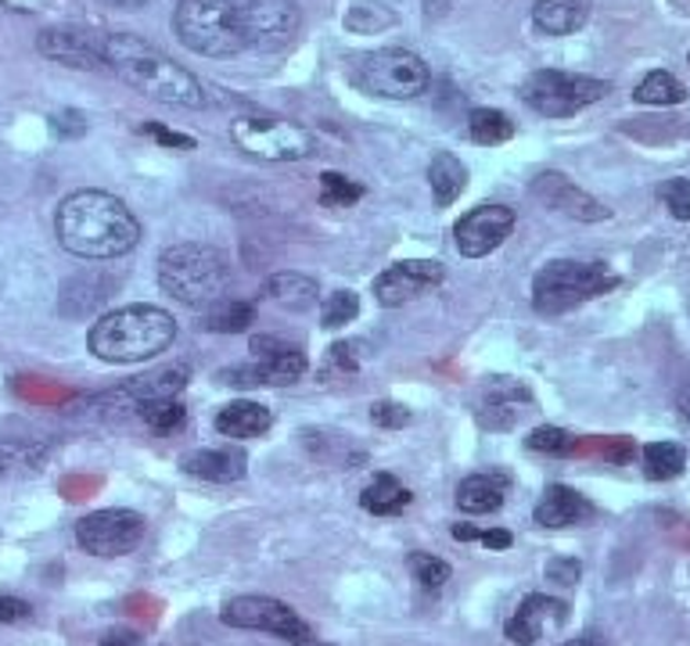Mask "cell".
I'll use <instances>...</instances> for the list:
<instances>
[{
    "mask_svg": "<svg viewBox=\"0 0 690 646\" xmlns=\"http://www.w3.org/2000/svg\"><path fill=\"white\" fill-rule=\"evenodd\" d=\"M410 489L396 474H377L368 489L360 492V506L374 517H396L410 506Z\"/></svg>",
    "mask_w": 690,
    "mask_h": 646,
    "instance_id": "obj_27",
    "label": "cell"
},
{
    "mask_svg": "<svg viewBox=\"0 0 690 646\" xmlns=\"http://www.w3.org/2000/svg\"><path fill=\"white\" fill-rule=\"evenodd\" d=\"M593 511H590V503L579 496L576 489H568V485H550L544 492V500L536 503V525H544V528H572L579 525V521H587Z\"/></svg>",
    "mask_w": 690,
    "mask_h": 646,
    "instance_id": "obj_21",
    "label": "cell"
},
{
    "mask_svg": "<svg viewBox=\"0 0 690 646\" xmlns=\"http://www.w3.org/2000/svg\"><path fill=\"white\" fill-rule=\"evenodd\" d=\"M342 366V370H357L360 363H357V355H353V346H335V349H328V366Z\"/></svg>",
    "mask_w": 690,
    "mask_h": 646,
    "instance_id": "obj_46",
    "label": "cell"
},
{
    "mask_svg": "<svg viewBox=\"0 0 690 646\" xmlns=\"http://www.w3.org/2000/svg\"><path fill=\"white\" fill-rule=\"evenodd\" d=\"M263 295L270 302H277L281 309L306 313V309H314L317 302H320V287H317L314 277H303V273L281 270V273H274V277L263 284Z\"/></svg>",
    "mask_w": 690,
    "mask_h": 646,
    "instance_id": "obj_26",
    "label": "cell"
},
{
    "mask_svg": "<svg viewBox=\"0 0 690 646\" xmlns=\"http://www.w3.org/2000/svg\"><path fill=\"white\" fill-rule=\"evenodd\" d=\"M144 539V517L127 506H108L94 511L76 525V543L90 557H123Z\"/></svg>",
    "mask_w": 690,
    "mask_h": 646,
    "instance_id": "obj_13",
    "label": "cell"
},
{
    "mask_svg": "<svg viewBox=\"0 0 690 646\" xmlns=\"http://www.w3.org/2000/svg\"><path fill=\"white\" fill-rule=\"evenodd\" d=\"M155 277L162 292L169 298H177L180 306L209 309L212 302L223 298L230 270H227V255L220 249L201 244V241H180V244H169V249L158 255Z\"/></svg>",
    "mask_w": 690,
    "mask_h": 646,
    "instance_id": "obj_4",
    "label": "cell"
},
{
    "mask_svg": "<svg viewBox=\"0 0 690 646\" xmlns=\"http://www.w3.org/2000/svg\"><path fill=\"white\" fill-rule=\"evenodd\" d=\"M407 568H410L414 579L428 589V593H436V589H442L446 582H450V574H453V571H450V563H446L442 557H436V554H421V549L407 557Z\"/></svg>",
    "mask_w": 690,
    "mask_h": 646,
    "instance_id": "obj_34",
    "label": "cell"
},
{
    "mask_svg": "<svg viewBox=\"0 0 690 646\" xmlns=\"http://www.w3.org/2000/svg\"><path fill=\"white\" fill-rule=\"evenodd\" d=\"M658 201L666 205L676 219H690V180L672 176V180H666L658 187Z\"/></svg>",
    "mask_w": 690,
    "mask_h": 646,
    "instance_id": "obj_39",
    "label": "cell"
},
{
    "mask_svg": "<svg viewBox=\"0 0 690 646\" xmlns=\"http://www.w3.org/2000/svg\"><path fill=\"white\" fill-rule=\"evenodd\" d=\"M141 133H147L152 141H158L162 147H169V151H195L198 147V141L191 133H177V130L162 127V122H144Z\"/></svg>",
    "mask_w": 690,
    "mask_h": 646,
    "instance_id": "obj_40",
    "label": "cell"
},
{
    "mask_svg": "<svg viewBox=\"0 0 690 646\" xmlns=\"http://www.w3.org/2000/svg\"><path fill=\"white\" fill-rule=\"evenodd\" d=\"M187 381H191V366H180V363L162 366V370H155V374H141V377H133L130 384H119V388L105 392L98 398V406H105L108 414H112V409H133V414H141L147 403L177 398L187 388Z\"/></svg>",
    "mask_w": 690,
    "mask_h": 646,
    "instance_id": "obj_14",
    "label": "cell"
},
{
    "mask_svg": "<svg viewBox=\"0 0 690 646\" xmlns=\"http://www.w3.org/2000/svg\"><path fill=\"white\" fill-rule=\"evenodd\" d=\"M36 51L44 54L47 62L65 65V68H84V73H98V68H105V36L101 33L58 25V30H44L36 36Z\"/></svg>",
    "mask_w": 690,
    "mask_h": 646,
    "instance_id": "obj_17",
    "label": "cell"
},
{
    "mask_svg": "<svg viewBox=\"0 0 690 646\" xmlns=\"http://www.w3.org/2000/svg\"><path fill=\"white\" fill-rule=\"evenodd\" d=\"M177 338V320L158 306H127L105 313L90 327L87 346L105 363H144L152 355L166 352Z\"/></svg>",
    "mask_w": 690,
    "mask_h": 646,
    "instance_id": "obj_3",
    "label": "cell"
},
{
    "mask_svg": "<svg viewBox=\"0 0 690 646\" xmlns=\"http://www.w3.org/2000/svg\"><path fill=\"white\" fill-rule=\"evenodd\" d=\"M180 467L187 474L206 478V481H238L245 474V452L241 449H195L184 452Z\"/></svg>",
    "mask_w": 690,
    "mask_h": 646,
    "instance_id": "obj_25",
    "label": "cell"
},
{
    "mask_svg": "<svg viewBox=\"0 0 690 646\" xmlns=\"http://www.w3.org/2000/svg\"><path fill=\"white\" fill-rule=\"evenodd\" d=\"M446 281V270L436 263V259H407V263L388 266L382 277L374 281V295L382 306L396 309L407 306V302L421 298L431 287H439Z\"/></svg>",
    "mask_w": 690,
    "mask_h": 646,
    "instance_id": "obj_16",
    "label": "cell"
},
{
    "mask_svg": "<svg viewBox=\"0 0 690 646\" xmlns=\"http://www.w3.org/2000/svg\"><path fill=\"white\" fill-rule=\"evenodd\" d=\"M353 84L371 94V98L385 101H414L421 98L431 84V68L421 54L407 47H382L363 54L353 68Z\"/></svg>",
    "mask_w": 690,
    "mask_h": 646,
    "instance_id": "obj_7",
    "label": "cell"
},
{
    "mask_svg": "<svg viewBox=\"0 0 690 646\" xmlns=\"http://www.w3.org/2000/svg\"><path fill=\"white\" fill-rule=\"evenodd\" d=\"M54 233H58V244L69 255L101 263V259H119L130 249H138L141 223L123 198L87 187V190H73L58 205Z\"/></svg>",
    "mask_w": 690,
    "mask_h": 646,
    "instance_id": "obj_1",
    "label": "cell"
},
{
    "mask_svg": "<svg viewBox=\"0 0 690 646\" xmlns=\"http://www.w3.org/2000/svg\"><path fill=\"white\" fill-rule=\"evenodd\" d=\"M33 614V607L19 596H8L0 593V625H11V622H25V617Z\"/></svg>",
    "mask_w": 690,
    "mask_h": 646,
    "instance_id": "obj_44",
    "label": "cell"
},
{
    "mask_svg": "<svg viewBox=\"0 0 690 646\" xmlns=\"http://www.w3.org/2000/svg\"><path fill=\"white\" fill-rule=\"evenodd\" d=\"M230 136L255 162H303L314 155V136L274 116H241L230 122Z\"/></svg>",
    "mask_w": 690,
    "mask_h": 646,
    "instance_id": "obj_9",
    "label": "cell"
},
{
    "mask_svg": "<svg viewBox=\"0 0 690 646\" xmlns=\"http://www.w3.org/2000/svg\"><path fill=\"white\" fill-rule=\"evenodd\" d=\"M245 51L274 54L284 51L299 33L303 11L295 0H234Z\"/></svg>",
    "mask_w": 690,
    "mask_h": 646,
    "instance_id": "obj_12",
    "label": "cell"
},
{
    "mask_svg": "<svg viewBox=\"0 0 690 646\" xmlns=\"http://www.w3.org/2000/svg\"><path fill=\"white\" fill-rule=\"evenodd\" d=\"M561 646H598L590 636H579V639H568V643H561Z\"/></svg>",
    "mask_w": 690,
    "mask_h": 646,
    "instance_id": "obj_51",
    "label": "cell"
},
{
    "mask_svg": "<svg viewBox=\"0 0 690 646\" xmlns=\"http://www.w3.org/2000/svg\"><path fill=\"white\" fill-rule=\"evenodd\" d=\"M590 19V0H536L533 25L547 36H568L583 30Z\"/></svg>",
    "mask_w": 690,
    "mask_h": 646,
    "instance_id": "obj_24",
    "label": "cell"
},
{
    "mask_svg": "<svg viewBox=\"0 0 690 646\" xmlns=\"http://www.w3.org/2000/svg\"><path fill=\"white\" fill-rule=\"evenodd\" d=\"M565 622H568L565 603L536 593V596H525L518 603V611H514V617L504 625V632H507V639L514 646H533V643L544 639L547 632H558Z\"/></svg>",
    "mask_w": 690,
    "mask_h": 646,
    "instance_id": "obj_19",
    "label": "cell"
},
{
    "mask_svg": "<svg viewBox=\"0 0 690 646\" xmlns=\"http://www.w3.org/2000/svg\"><path fill=\"white\" fill-rule=\"evenodd\" d=\"M255 324V306L245 298H220L206 313V327L220 335H245Z\"/></svg>",
    "mask_w": 690,
    "mask_h": 646,
    "instance_id": "obj_29",
    "label": "cell"
},
{
    "mask_svg": "<svg viewBox=\"0 0 690 646\" xmlns=\"http://www.w3.org/2000/svg\"><path fill=\"white\" fill-rule=\"evenodd\" d=\"M507 489L511 481L500 474V471H479V474H468L464 481L457 485V506L464 514H496L500 506L507 500Z\"/></svg>",
    "mask_w": 690,
    "mask_h": 646,
    "instance_id": "obj_20",
    "label": "cell"
},
{
    "mask_svg": "<svg viewBox=\"0 0 690 646\" xmlns=\"http://www.w3.org/2000/svg\"><path fill=\"white\" fill-rule=\"evenodd\" d=\"M101 646H141V636L133 628H108L101 632Z\"/></svg>",
    "mask_w": 690,
    "mask_h": 646,
    "instance_id": "obj_45",
    "label": "cell"
},
{
    "mask_svg": "<svg viewBox=\"0 0 690 646\" xmlns=\"http://www.w3.org/2000/svg\"><path fill=\"white\" fill-rule=\"evenodd\" d=\"M306 374V352L284 338L255 335L252 338V363L227 366L220 381L230 388H260V384H295Z\"/></svg>",
    "mask_w": 690,
    "mask_h": 646,
    "instance_id": "obj_10",
    "label": "cell"
},
{
    "mask_svg": "<svg viewBox=\"0 0 690 646\" xmlns=\"http://www.w3.org/2000/svg\"><path fill=\"white\" fill-rule=\"evenodd\" d=\"M687 467V449L680 442H651L644 449V474L651 481L680 478Z\"/></svg>",
    "mask_w": 690,
    "mask_h": 646,
    "instance_id": "obj_31",
    "label": "cell"
},
{
    "mask_svg": "<svg viewBox=\"0 0 690 646\" xmlns=\"http://www.w3.org/2000/svg\"><path fill=\"white\" fill-rule=\"evenodd\" d=\"M514 230V209L507 205H479L475 212L460 216L453 227L457 252L464 259H482L496 252Z\"/></svg>",
    "mask_w": 690,
    "mask_h": 646,
    "instance_id": "obj_15",
    "label": "cell"
},
{
    "mask_svg": "<svg viewBox=\"0 0 690 646\" xmlns=\"http://www.w3.org/2000/svg\"><path fill=\"white\" fill-rule=\"evenodd\" d=\"M579 574H583V568H579V560L572 557H554L547 563V582H558V585H576Z\"/></svg>",
    "mask_w": 690,
    "mask_h": 646,
    "instance_id": "obj_43",
    "label": "cell"
},
{
    "mask_svg": "<svg viewBox=\"0 0 690 646\" xmlns=\"http://www.w3.org/2000/svg\"><path fill=\"white\" fill-rule=\"evenodd\" d=\"M371 420L377 428H407L410 424V409L399 403H374L371 406Z\"/></svg>",
    "mask_w": 690,
    "mask_h": 646,
    "instance_id": "obj_42",
    "label": "cell"
},
{
    "mask_svg": "<svg viewBox=\"0 0 690 646\" xmlns=\"http://www.w3.org/2000/svg\"><path fill=\"white\" fill-rule=\"evenodd\" d=\"M220 622L230 628H249V632H270L281 636L292 646H324L317 632L309 628L299 614H295L284 600L274 596H234L220 611Z\"/></svg>",
    "mask_w": 690,
    "mask_h": 646,
    "instance_id": "obj_11",
    "label": "cell"
},
{
    "mask_svg": "<svg viewBox=\"0 0 690 646\" xmlns=\"http://www.w3.org/2000/svg\"><path fill=\"white\" fill-rule=\"evenodd\" d=\"M396 22H399L396 11L377 4V0H357V4L346 11V30H353V33H382Z\"/></svg>",
    "mask_w": 690,
    "mask_h": 646,
    "instance_id": "obj_33",
    "label": "cell"
},
{
    "mask_svg": "<svg viewBox=\"0 0 690 646\" xmlns=\"http://www.w3.org/2000/svg\"><path fill=\"white\" fill-rule=\"evenodd\" d=\"M482 535V528H475V525H453V539H460V543H475Z\"/></svg>",
    "mask_w": 690,
    "mask_h": 646,
    "instance_id": "obj_49",
    "label": "cell"
},
{
    "mask_svg": "<svg viewBox=\"0 0 690 646\" xmlns=\"http://www.w3.org/2000/svg\"><path fill=\"white\" fill-rule=\"evenodd\" d=\"M618 277L607 263H583V259H554L533 277V306L544 316L568 313L583 302L612 292Z\"/></svg>",
    "mask_w": 690,
    "mask_h": 646,
    "instance_id": "obj_5",
    "label": "cell"
},
{
    "mask_svg": "<svg viewBox=\"0 0 690 646\" xmlns=\"http://www.w3.org/2000/svg\"><path fill=\"white\" fill-rule=\"evenodd\" d=\"M108 298H112V284L101 281L98 273H79V277L62 284L58 313L62 316H73V320H84V316L98 313Z\"/></svg>",
    "mask_w": 690,
    "mask_h": 646,
    "instance_id": "obj_22",
    "label": "cell"
},
{
    "mask_svg": "<svg viewBox=\"0 0 690 646\" xmlns=\"http://www.w3.org/2000/svg\"><path fill=\"white\" fill-rule=\"evenodd\" d=\"M525 446H529L533 452H547V457H565V452H572L576 438L547 424V428H536L529 438H525Z\"/></svg>",
    "mask_w": 690,
    "mask_h": 646,
    "instance_id": "obj_38",
    "label": "cell"
},
{
    "mask_svg": "<svg viewBox=\"0 0 690 646\" xmlns=\"http://www.w3.org/2000/svg\"><path fill=\"white\" fill-rule=\"evenodd\" d=\"M363 198V184L342 173H320V201L324 205H353Z\"/></svg>",
    "mask_w": 690,
    "mask_h": 646,
    "instance_id": "obj_37",
    "label": "cell"
},
{
    "mask_svg": "<svg viewBox=\"0 0 690 646\" xmlns=\"http://www.w3.org/2000/svg\"><path fill=\"white\" fill-rule=\"evenodd\" d=\"M51 130H54V136H62V141H69V136H84L87 133V116L73 112V108H62V112L51 116Z\"/></svg>",
    "mask_w": 690,
    "mask_h": 646,
    "instance_id": "obj_41",
    "label": "cell"
},
{
    "mask_svg": "<svg viewBox=\"0 0 690 646\" xmlns=\"http://www.w3.org/2000/svg\"><path fill=\"white\" fill-rule=\"evenodd\" d=\"M105 68L116 73L127 87L173 108H206V87L195 73H187L180 62H173L166 51L147 44L133 33H108L105 36Z\"/></svg>",
    "mask_w": 690,
    "mask_h": 646,
    "instance_id": "obj_2",
    "label": "cell"
},
{
    "mask_svg": "<svg viewBox=\"0 0 690 646\" xmlns=\"http://www.w3.org/2000/svg\"><path fill=\"white\" fill-rule=\"evenodd\" d=\"M428 187H431V198H436L439 209L453 205L460 195H464V187H468L464 162H460L457 155H450V151H439V155L431 158V166H428Z\"/></svg>",
    "mask_w": 690,
    "mask_h": 646,
    "instance_id": "obj_28",
    "label": "cell"
},
{
    "mask_svg": "<svg viewBox=\"0 0 690 646\" xmlns=\"http://www.w3.org/2000/svg\"><path fill=\"white\" fill-rule=\"evenodd\" d=\"M101 4L116 8V11H141V8L152 4V0H101Z\"/></svg>",
    "mask_w": 690,
    "mask_h": 646,
    "instance_id": "obj_48",
    "label": "cell"
},
{
    "mask_svg": "<svg viewBox=\"0 0 690 646\" xmlns=\"http://www.w3.org/2000/svg\"><path fill=\"white\" fill-rule=\"evenodd\" d=\"M274 428V414L263 403H252V398H238V403H227L220 414H216V431L227 438H260Z\"/></svg>",
    "mask_w": 690,
    "mask_h": 646,
    "instance_id": "obj_23",
    "label": "cell"
},
{
    "mask_svg": "<svg viewBox=\"0 0 690 646\" xmlns=\"http://www.w3.org/2000/svg\"><path fill=\"white\" fill-rule=\"evenodd\" d=\"M676 406H680V417H683V424L690 428V384L680 392V403H676Z\"/></svg>",
    "mask_w": 690,
    "mask_h": 646,
    "instance_id": "obj_50",
    "label": "cell"
},
{
    "mask_svg": "<svg viewBox=\"0 0 690 646\" xmlns=\"http://www.w3.org/2000/svg\"><path fill=\"white\" fill-rule=\"evenodd\" d=\"M607 90L612 87H607L604 79L558 73V68H536L533 76H525L522 101L547 119H568V116L583 112L587 105L601 101Z\"/></svg>",
    "mask_w": 690,
    "mask_h": 646,
    "instance_id": "obj_8",
    "label": "cell"
},
{
    "mask_svg": "<svg viewBox=\"0 0 690 646\" xmlns=\"http://www.w3.org/2000/svg\"><path fill=\"white\" fill-rule=\"evenodd\" d=\"M138 417H141L152 431L169 435V431H177L180 424L187 420V409L177 403V398H162V403H147Z\"/></svg>",
    "mask_w": 690,
    "mask_h": 646,
    "instance_id": "obj_35",
    "label": "cell"
},
{
    "mask_svg": "<svg viewBox=\"0 0 690 646\" xmlns=\"http://www.w3.org/2000/svg\"><path fill=\"white\" fill-rule=\"evenodd\" d=\"M633 98H637L640 105H658V108H666V105H680L687 101V87L676 79L672 73H666V68H655V73H647L637 90H633Z\"/></svg>",
    "mask_w": 690,
    "mask_h": 646,
    "instance_id": "obj_30",
    "label": "cell"
},
{
    "mask_svg": "<svg viewBox=\"0 0 690 646\" xmlns=\"http://www.w3.org/2000/svg\"><path fill=\"white\" fill-rule=\"evenodd\" d=\"M529 190H533V198L539 205H547V209H554V212L572 216V219H579V223H601V219L612 216L607 205H601L593 195H587L583 187H576L565 173H539Z\"/></svg>",
    "mask_w": 690,
    "mask_h": 646,
    "instance_id": "obj_18",
    "label": "cell"
},
{
    "mask_svg": "<svg viewBox=\"0 0 690 646\" xmlns=\"http://www.w3.org/2000/svg\"><path fill=\"white\" fill-rule=\"evenodd\" d=\"M479 543H485L490 549H507L514 543V535L507 528H490V532H482L479 535Z\"/></svg>",
    "mask_w": 690,
    "mask_h": 646,
    "instance_id": "obj_47",
    "label": "cell"
},
{
    "mask_svg": "<svg viewBox=\"0 0 690 646\" xmlns=\"http://www.w3.org/2000/svg\"><path fill=\"white\" fill-rule=\"evenodd\" d=\"M357 313H360V298L353 292H331L328 298H324V313H320V320L328 331H335V327H346V324H353L357 320Z\"/></svg>",
    "mask_w": 690,
    "mask_h": 646,
    "instance_id": "obj_36",
    "label": "cell"
},
{
    "mask_svg": "<svg viewBox=\"0 0 690 646\" xmlns=\"http://www.w3.org/2000/svg\"><path fill=\"white\" fill-rule=\"evenodd\" d=\"M468 133L475 144L496 147L514 136V122L504 112H496V108H475V112H471V122H468Z\"/></svg>",
    "mask_w": 690,
    "mask_h": 646,
    "instance_id": "obj_32",
    "label": "cell"
},
{
    "mask_svg": "<svg viewBox=\"0 0 690 646\" xmlns=\"http://www.w3.org/2000/svg\"><path fill=\"white\" fill-rule=\"evenodd\" d=\"M173 30L180 44L201 58H234L245 51L234 0H180L173 11Z\"/></svg>",
    "mask_w": 690,
    "mask_h": 646,
    "instance_id": "obj_6",
    "label": "cell"
}]
</instances>
